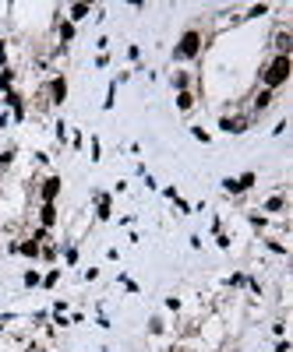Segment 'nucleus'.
<instances>
[{"instance_id": "nucleus-1", "label": "nucleus", "mask_w": 293, "mask_h": 352, "mask_svg": "<svg viewBox=\"0 0 293 352\" xmlns=\"http://www.w3.org/2000/svg\"><path fill=\"white\" fill-rule=\"evenodd\" d=\"M290 70H293V60H290V57H272L265 67L258 70V81H262V88L276 92V88H283V85L290 81Z\"/></svg>"}, {"instance_id": "nucleus-2", "label": "nucleus", "mask_w": 293, "mask_h": 352, "mask_svg": "<svg viewBox=\"0 0 293 352\" xmlns=\"http://www.w3.org/2000/svg\"><path fill=\"white\" fill-rule=\"evenodd\" d=\"M202 46H205V35L198 32V28H187L184 35H180V43L173 46V60L180 64V60H194L198 53H202Z\"/></svg>"}, {"instance_id": "nucleus-3", "label": "nucleus", "mask_w": 293, "mask_h": 352, "mask_svg": "<svg viewBox=\"0 0 293 352\" xmlns=\"http://www.w3.org/2000/svg\"><path fill=\"white\" fill-rule=\"evenodd\" d=\"M254 183H258V173H240V176H226L222 180V190L226 194H247Z\"/></svg>"}, {"instance_id": "nucleus-4", "label": "nucleus", "mask_w": 293, "mask_h": 352, "mask_svg": "<svg viewBox=\"0 0 293 352\" xmlns=\"http://www.w3.org/2000/svg\"><path fill=\"white\" fill-rule=\"evenodd\" d=\"M251 127V116H244V113H237V116H222L219 120V131H226V134H244Z\"/></svg>"}, {"instance_id": "nucleus-5", "label": "nucleus", "mask_w": 293, "mask_h": 352, "mask_svg": "<svg viewBox=\"0 0 293 352\" xmlns=\"http://www.w3.org/2000/svg\"><path fill=\"white\" fill-rule=\"evenodd\" d=\"M46 92H50V102H53V106H60V102L68 99V77H64V74H53Z\"/></svg>"}, {"instance_id": "nucleus-6", "label": "nucleus", "mask_w": 293, "mask_h": 352, "mask_svg": "<svg viewBox=\"0 0 293 352\" xmlns=\"http://www.w3.org/2000/svg\"><path fill=\"white\" fill-rule=\"evenodd\" d=\"M60 183H64L60 176H46V180H43V187H39V201H43V205H53V201H57V194H60Z\"/></svg>"}, {"instance_id": "nucleus-7", "label": "nucleus", "mask_w": 293, "mask_h": 352, "mask_svg": "<svg viewBox=\"0 0 293 352\" xmlns=\"http://www.w3.org/2000/svg\"><path fill=\"white\" fill-rule=\"evenodd\" d=\"M272 50H276V57H290V50H293L290 28H276V35H272Z\"/></svg>"}, {"instance_id": "nucleus-8", "label": "nucleus", "mask_w": 293, "mask_h": 352, "mask_svg": "<svg viewBox=\"0 0 293 352\" xmlns=\"http://www.w3.org/2000/svg\"><path fill=\"white\" fill-rule=\"evenodd\" d=\"M4 106H11V109H14V120H18V124L25 120V95H21V92H14V88H11V92H4Z\"/></svg>"}, {"instance_id": "nucleus-9", "label": "nucleus", "mask_w": 293, "mask_h": 352, "mask_svg": "<svg viewBox=\"0 0 293 352\" xmlns=\"http://www.w3.org/2000/svg\"><path fill=\"white\" fill-rule=\"evenodd\" d=\"M272 99H276V92H269V88H262V92L254 95V102H251V109H254V113H265V109L272 106Z\"/></svg>"}, {"instance_id": "nucleus-10", "label": "nucleus", "mask_w": 293, "mask_h": 352, "mask_svg": "<svg viewBox=\"0 0 293 352\" xmlns=\"http://www.w3.org/2000/svg\"><path fill=\"white\" fill-rule=\"evenodd\" d=\"M262 211H269V215H283V211H286V194H272V198L262 205Z\"/></svg>"}, {"instance_id": "nucleus-11", "label": "nucleus", "mask_w": 293, "mask_h": 352, "mask_svg": "<svg viewBox=\"0 0 293 352\" xmlns=\"http://www.w3.org/2000/svg\"><path fill=\"white\" fill-rule=\"evenodd\" d=\"M39 222H43V229H53L57 225V205H43L39 208Z\"/></svg>"}, {"instance_id": "nucleus-12", "label": "nucleus", "mask_w": 293, "mask_h": 352, "mask_svg": "<svg viewBox=\"0 0 293 352\" xmlns=\"http://www.w3.org/2000/svg\"><path fill=\"white\" fill-rule=\"evenodd\" d=\"M88 14H92V7H88V4H71V7H68V21H85V18H88Z\"/></svg>"}, {"instance_id": "nucleus-13", "label": "nucleus", "mask_w": 293, "mask_h": 352, "mask_svg": "<svg viewBox=\"0 0 293 352\" xmlns=\"http://www.w3.org/2000/svg\"><path fill=\"white\" fill-rule=\"evenodd\" d=\"M194 99H198V95H194L191 88H187V92H177V109H180V113H187V109L194 106Z\"/></svg>"}, {"instance_id": "nucleus-14", "label": "nucleus", "mask_w": 293, "mask_h": 352, "mask_svg": "<svg viewBox=\"0 0 293 352\" xmlns=\"http://www.w3.org/2000/svg\"><path fill=\"white\" fill-rule=\"evenodd\" d=\"M95 205H99V208H95V218L106 222V218H110V194H95Z\"/></svg>"}, {"instance_id": "nucleus-15", "label": "nucleus", "mask_w": 293, "mask_h": 352, "mask_svg": "<svg viewBox=\"0 0 293 352\" xmlns=\"http://www.w3.org/2000/svg\"><path fill=\"white\" fill-rule=\"evenodd\" d=\"M39 250H43V247H39L32 236H28L25 243H18V254H25V257H39Z\"/></svg>"}, {"instance_id": "nucleus-16", "label": "nucleus", "mask_w": 293, "mask_h": 352, "mask_svg": "<svg viewBox=\"0 0 293 352\" xmlns=\"http://www.w3.org/2000/svg\"><path fill=\"white\" fill-rule=\"evenodd\" d=\"M57 35H60V43L68 46V43L74 39V25H71V21H57Z\"/></svg>"}, {"instance_id": "nucleus-17", "label": "nucleus", "mask_w": 293, "mask_h": 352, "mask_svg": "<svg viewBox=\"0 0 293 352\" xmlns=\"http://www.w3.org/2000/svg\"><path fill=\"white\" fill-rule=\"evenodd\" d=\"M187 85H191V74H187V70H177V74H173V88H177V92H187Z\"/></svg>"}, {"instance_id": "nucleus-18", "label": "nucleus", "mask_w": 293, "mask_h": 352, "mask_svg": "<svg viewBox=\"0 0 293 352\" xmlns=\"http://www.w3.org/2000/svg\"><path fill=\"white\" fill-rule=\"evenodd\" d=\"M11 88H14V70L4 67L0 70V92H11Z\"/></svg>"}, {"instance_id": "nucleus-19", "label": "nucleus", "mask_w": 293, "mask_h": 352, "mask_svg": "<svg viewBox=\"0 0 293 352\" xmlns=\"http://www.w3.org/2000/svg\"><path fill=\"white\" fill-rule=\"evenodd\" d=\"M113 102H117V81H110V88H106V99H103V109H113Z\"/></svg>"}, {"instance_id": "nucleus-20", "label": "nucleus", "mask_w": 293, "mask_h": 352, "mask_svg": "<svg viewBox=\"0 0 293 352\" xmlns=\"http://www.w3.org/2000/svg\"><path fill=\"white\" fill-rule=\"evenodd\" d=\"M269 11H272V7H269V4H254V7H251V11H247V14H244V18H265V14H269Z\"/></svg>"}, {"instance_id": "nucleus-21", "label": "nucleus", "mask_w": 293, "mask_h": 352, "mask_svg": "<svg viewBox=\"0 0 293 352\" xmlns=\"http://www.w3.org/2000/svg\"><path fill=\"white\" fill-rule=\"evenodd\" d=\"M39 271H36V268H28V271H25V285H28V289H36V285H39Z\"/></svg>"}, {"instance_id": "nucleus-22", "label": "nucleus", "mask_w": 293, "mask_h": 352, "mask_svg": "<svg viewBox=\"0 0 293 352\" xmlns=\"http://www.w3.org/2000/svg\"><path fill=\"white\" fill-rule=\"evenodd\" d=\"M265 247H269L272 254H279V257H286V254H290V250H286L283 243H276V240H265Z\"/></svg>"}, {"instance_id": "nucleus-23", "label": "nucleus", "mask_w": 293, "mask_h": 352, "mask_svg": "<svg viewBox=\"0 0 293 352\" xmlns=\"http://www.w3.org/2000/svg\"><path fill=\"white\" fill-rule=\"evenodd\" d=\"M162 331H166V324H162L159 317H152V321H148V335H162Z\"/></svg>"}, {"instance_id": "nucleus-24", "label": "nucleus", "mask_w": 293, "mask_h": 352, "mask_svg": "<svg viewBox=\"0 0 293 352\" xmlns=\"http://www.w3.org/2000/svg\"><path fill=\"white\" fill-rule=\"evenodd\" d=\"M191 134H194V138L202 141V144H209V141H212V134H209L205 127H191Z\"/></svg>"}, {"instance_id": "nucleus-25", "label": "nucleus", "mask_w": 293, "mask_h": 352, "mask_svg": "<svg viewBox=\"0 0 293 352\" xmlns=\"http://www.w3.org/2000/svg\"><path fill=\"white\" fill-rule=\"evenodd\" d=\"M64 261H68V264H78V247H71V243L64 247Z\"/></svg>"}, {"instance_id": "nucleus-26", "label": "nucleus", "mask_w": 293, "mask_h": 352, "mask_svg": "<svg viewBox=\"0 0 293 352\" xmlns=\"http://www.w3.org/2000/svg\"><path fill=\"white\" fill-rule=\"evenodd\" d=\"M57 279H60V268H53V271L43 279V285H46V289H53V285H57Z\"/></svg>"}, {"instance_id": "nucleus-27", "label": "nucleus", "mask_w": 293, "mask_h": 352, "mask_svg": "<svg viewBox=\"0 0 293 352\" xmlns=\"http://www.w3.org/2000/svg\"><path fill=\"white\" fill-rule=\"evenodd\" d=\"M230 285H233V289H240V285H247V275H244V271H237V275H230Z\"/></svg>"}, {"instance_id": "nucleus-28", "label": "nucleus", "mask_w": 293, "mask_h": 352, "mask_svg": "<svg viewBox=\"0 0 293 352\" xmlns=\"http://www.w3.org/2000/svg\"><path fill=\"white\" fill-rule=\"evenodd\" d=\"M103 159V144H99V138H92V162H99Z\"/></svg>"}, {"instance_id": "nucleus-29", "label": "nucleus", "mask_w": 293, "mask_h": 352, "mask_svg": "<svg viewBox=\"0 0 293 352\" xmlns=\"http://www.w3.org/2000/svg\"><path fill=\"white\" fill-rule=\"evenodd\" d=\"M177 211H180V215H191V211H194V208H191V205H187L184 198H177Z\"/></svg>"}, {"instance_id": "nucleus-30", "label": "nucleus", "mask_w": 293, "mask_h": 352, "mask_svg": "<svg viewBox=\"0 0 293 352\" xmlns=\"http://www.w3.org/2000/svg\"><path fill=\"white\" fill-rule=\"evenodd\" d=\"M57 141H68V124H64V120L57 124Z\"/></svg>"}, {"instance_id": "nucleus-31", "label": "nucleus", "mask_w": 293, "mask_h": 352, "mask_svg": "<svg viewBox=\"0 0 293 352\" xmlns=\"http://www.w3.org/2000/svg\"><path fill=\"white\" fill-rule=\"evenodd\" d=\"M216 243H219L222 250H230V236H226V232H216Z\"/></svg>"}, {"instance_id": "nucleus-32", "label": "nucleus", "mask_w": 293, "mask_h": 352, "mask_svg": "<svg viewBox=\"0 0 293 352\" xmlns=\"http://www.w3.org/2000/svg\"><path fill=\"white\" fill-rule=\"evenodd\" d=\"M11 321H14V314H0V331H4V328H11Z\"/></svg>"}, {"instance_id": "nucleus-33", "label": "nucleus", "mask_w": 293, "mask_h": 352, "mask_svg": "<svg viewBox=\"0 0 293 352\" xmlns=\"http://www.w3.org/2000/svg\"><path fill=\"white\" fill-rule=\"evenodd\" d=\"M276 352H290V342H286V338H279V345H276Z\"/></svg>"}, {"instance_id": "nucleus-34", "label": "nucleus", "mask_w": 293, "mask_h": 352, "mask_svg": "<svg viewBox=\"0 0 293 352\" xmlns=\"http://www.w3.org/2000/svg\"><path fill=\"white\" fill-rule=\"evenodd\" d=\"M0 60H7V43L0 39Z\"/></svg>"}, {"instance_id": "nucleus-35", "label": "nucleus", "mask_w": 293, "mask_h": 352, "mask_svg": "<svg viewBox=\"0 0 293 352\" xmlns=\"http://www.w3.org/2000/svg\"><path fill=\"white\" fill-rule=\"evenodd\" d=\"M99 352H110V349H99Z\"/></svg>"}]
</instances>
